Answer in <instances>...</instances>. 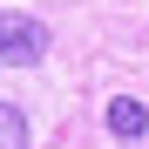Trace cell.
Returning <instances> with one entry per match:
<instances>
[{"mask_svg": "<svg viewBox=\"0 0 149 149\" xmlns=\"http://www.w3.org/2000/svg\"><path fill=\"white\" fill-rule=\"evenodd\" d=\"M47 61V27L34 14H0V68H41Z\"/></svg>", "mask_w": 149, "mask_h": 149, "instance_id": "1", "label": "cell"}, {"mask_svg": "<svg viewBox=\"0 0 149 149\" xmlns=\"http://www.w3.org/2000/svg\"><path fill=\"white\" fill-rule=\"evenodd\" d=\"M109 129H115L122 142H136V136L149 129V109L136 102V95H115V102H109Z\"/></svg>", "mask_w": 149, "mask_h": 149, "instance_id": "2", "label": "cell"}, {"mask_svg": "<svg viewBox=\"0 0 149 149\" xmlns=\"http://www.w3.org/2000/svg\"><path fill=\"white\" fill-rule=\"evenodd\" d=\"M0 149H27V115L14 102H0Z\"/></svg>", "mask_w": 149, "mask_h": 149, "instance_id": "3", "label": "cell"}]
</instances>
